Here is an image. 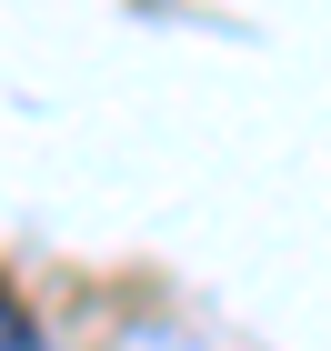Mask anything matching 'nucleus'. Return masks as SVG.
<instances>
[{
    "label": "nucleus",
    "mask_w": 331,
    "mask_h": 351,
    "mask_svg": "<svg viewBox=\"0 0 331 351\" xmlns=\"http://www.w3.org/2000/svg\"><path fill=\"white\" fill-rule=\"evenodd\" d=\"M121 351H201V341H191L181 322H131V331H121Z\"/></svg>",
    "instance_id": "nucleus-2"
},
{
    "label": "nucleus",
    "mask_w": 331,
    "mask_h": 351,
    "mask_svg": "<svg viewBox=\"0 0 331 351\" xmlns=\"http://www.w3.org/2000/svg\"><path fill=\"white\" fill-rule=\"evenodd\" d=\"M0 351H60V341H51L40 322H30V311H21L10 291H0Z\"/></svg>",
    "instance_id": "nucleus-1"
}]
</instances>
